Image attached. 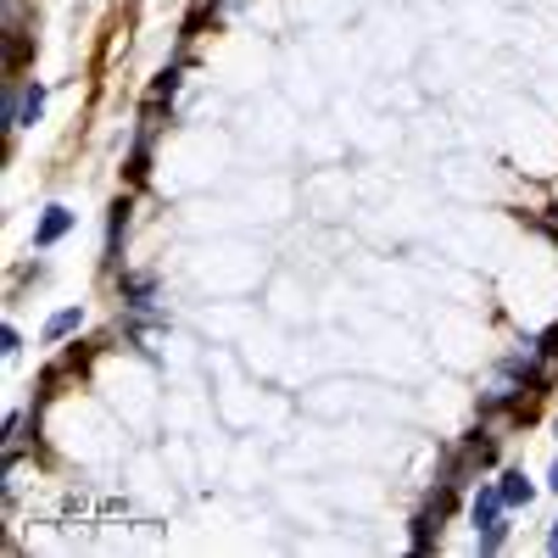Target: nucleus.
Here are the masks:
<instances>
[{"label": "nucleus", "mask_w": 558, "mask_h": 558, "mask_svg": "<svg viewBox=\"0 0 558 558\" xmlns=\"http://www.w3.org/2000/svg\"><path fill=\"white\" fill-rule=\"evenodd\" d=\"M503 508H508V503H503V492H481V497H474V525L486 531V542H481L486 553L503 542V525H497V513H503Z\"/></svg>", "instance_id": "nucleus-1"}, {"label": "nucleus", "mask_w": 558, "mask_h": 558, "mask_svg": "<svg viewBox=\"0 0 558 558\" xmlns=\"http://www.w3.org/2000/svg\"><path fill=\"white\" fill-rule=\"evenodd\" d=\"M67 229H73V213L67 207H46V218H39V229H34V246H56Z\"/></svg>", "instance_id": "nucleus-2"}, {"label": "nucleus", "mask_w": 558, "mask_h": 558, "mask_svg": "<svg viewBox=\"0 0 558 558\" xmlns=\"http://www.w3.org/2000/svg\"><path fill=\"white\" fill-rule=\"evenodd\" d=\"M497 492H503V503H508V508H520V503H531V497H536V492H531V481H525L520 469L503 474V486H497Z\"/></svg>", "instance_id": "nucleus-3"}, {"label": "nucleus", "mask_w": 558, "mask_h": 558, "mask_svg": "<svg viewBox=\"0 0 558 558\" xmlns=\"http://www.w3.org/2000/svg\"><path fill=\"white\" fill-rule=\"evenodd\" d=\"M67 330H78V307H67V313H56L51 325H46V335L56 341V335H67Z\"/></svg>", "instance_id": "nucleus-4"}, {"label": "nucleus", "mask_w": 558, "mask_h": 558, "mask_svg": "<svg viewBox=\"0 0 558 558\" xmlns=\"http://www.w3.org/2000/svg\"><path fill=\"white\" fill-rule=\"evenodd\" d=\"M547 547H553V553H558V520H553V536H547Z\"/></svg>", "instance_id": "nucleus-5"}, {"label": "nucleus", "mask_w": 558, "mask_h": 558, "mask_svg": "<svg viewBox=\"0 0 558 558\" xmlns=\"http://www.w3.org/2000/svg\"><path fill=\"white\" fill-rule=\"evenodd\" d=\"M547 486H553V492H558V464H553V481H547Z\"/></svg>", "instance_id": "nucleus-6"}]
</instances>
